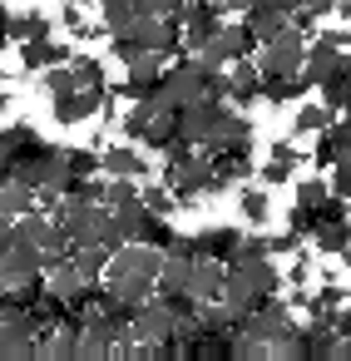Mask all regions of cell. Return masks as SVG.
Wrapping results in <instances>:
<instances>
[{
  "mask_svg": "<svg viewBox=\"0 0 351 361\" xmlns=\"http://www.w3.org/2000/svg\"><path fill=\"white\" fill-rule=\"evenodd\" d=\"M272 292H282V272L262 257V262H228V272H223V302L238 312V322L262 302V297H272Z\"/></svg>",
  "mask_w": 351,
  "mask_h": 361,
  "instance_id": "1",
  "label": "cell"
},
{
  "mask_svg": "<svg viewBox=\"0 0 351 361\" xmlns=\"http://www.w3.org/2000/svg\"><path fill=\"white\" fill-rule=\"evenodd\" d=\"M257 50V40H252V30L247 25H218L203 45H193L188 55L198 60V65H208V70H223V65H233V60H247Z\"/></svg>",
  "mask_w": 351,
  "mask_h": 361,
  "instance_id": "2",
  "label": "cell"
},
{
  "mask_svg": "<svg viewBox=\"0 0 351 361\" xmlns=\"http://www.w3.org/2000/svg\"><path fill=\"white\" fill-rule=\"evenodd\" d=\"M223 114H228V104L213 99V94L178 104V139H188L198 149H213L218 144V129H223Z\"/></svg>",
  "mask_w": 351,
  "mask_h": 361,
  "instance_id": "3",
  "label": "cell"
},
{
  "mask_svg": "<svg viewBox=\"0 0 351 361\" xmlns=\"http://www.w3.org/2000/svg\"><path fill=\"white\" fill-rule=\"evenodd\" d=\"M302 60H307V30L282 25L277 35L262 40V55L252 65H257V75H287V70H302Z\"/></svg>",
  "mask_w": 351,
  "mask_h": 361,
  "instance_id": "4",
  "label": "cell"
},
{
  "mask_svg": "<svg viewBox=\"0 0 351 361\" xmlns=\"http://www.w3.org/2000/svg\"><path fill=\"white\" fill-rule=\"evenodd\" d=\"M35 356V326L25 317V307H11L0 312V361H30Z\"/></svg>",
  "mask_w": 351,
  "mask_h": 361,
  "instance_id": "5",
  "label": "cell"
},
{
  "mask_svg": "<svg viewBox=\"0 0 351 361\" xmlns=\"http://www.w3.org/2000/svg\"><path fill=\"white\" fill-rule=\"evenodd\" d=\"M218 25H223V6H218V0H188L183 16H178V45L193 50V45H203Z\"/></svg>",
  "mask_w": 351,
  "mask_h": 361,
  "instance_id": "6",
  "label": "cell"
},
{
  "mask_svg": "<svg viewBox=\"0 0 351 361\" xmlns=\"http://www.w3.org/2000/svg\"><path fill=\"white\" fill-rule=\"evenodd\" d=\"M124 35H134L144 50H154V55H178L183 45H178V20H164V16H134V25L124 30Z\"/></svg>",
  "mask_w": 351,
  "mask_h": 361,
  "instance_id": "7",
  "label": "cell"
},
{
  "mask_svg": "<svg viewBox=\"0 0 351 361\" xmlns=\"http://www.w3.org/2000/svg\"><path fill=\"white\" fill-rule=\"evenodd\" d=\"M159 75H164V55L139 50V55L129 60V75H124L119 94H124V99H149V94H154V85H159Z\"/></svg>",
  "mask_w": 351,
  "mask_h": 361,
  "instance_id": "8",
  "label": "cell"
},
{
  "mask_svg": "<svg viewBox=\"0 0 351 361\" xmlns=\"http://www.w3.org/2000/svg\"><path fill=\"white\" fill-rule=\"evenodd\" d=\"M223 272H228V262H218V257H193V262H188V297H193V302H213V297L223 292Z\"/></svg>",
  "mask_w": 351,
  "mask_h": 361,
  "instance_id": "9",
  "label": "cell"
},
{
  "mask_svg": "<svg viewBox=\"0 0 351 361\" xmlns=\"http://www.w3.org/2000/svg\"><path fill=\"white\" fill-rule=\"evenodd\" d=\"M257 90H262V75H257L252 55H247V60H233V75H223V99H233V104H257Z\"/></svg>",
  "mask_w": 351,
  "mask_h": 361,
  "instance_id": "10",
  "label": "cell"
},
{
  "mask_svg": "<svg viewBox=\"0 0 351 361\" xmlns=\"http://www.w3.org/2000/svg\"><path fill=\"white\" fill-rule=\"evenodd\" d=\"M238 228H203L198 238H188V247H193V257H218V262H228L233 257V247H238Z\"/></svg>",
  "mask_w": 351,
  "mask_h": 361,
  "instance_id": "11",
  "label": "cell"
},
{
  "mask_svg": "<svg viewBox=\"0 0 351 361\" xmlns=\"http://www.w3.org/2000/svg\"><path fill=\"white\" fill-rule=\"evenodd\" d=\"M70 60V45H60V40H20V65L25 70H45V65H65Z\"/></svg>",
  "mask_w": 351,
  "mask_h": 361,
  "instance_id": "12",
  "label": "cell"
},
{
  "mask_svg": "<svg viewBox=\"0 0 351 361\" xmlns=\"http://www.w3.org/2000/svg\"><path fill=\"white\" fill-rule=\"evenodd\" d=\"M99 169H104V178H144V154L129 149V144H119V149L99 154Z\"/></svg>",
  "mask_w": 351,
  "mask_h": 361,
  "instance_id": "13",
  "label": "cell"
},
{
  "mask_svg": "<svg viewBox=\"0 0 351 361\" xmlns=\"http://www.w3.org/2000/svg\"><path fill=\"white\" fill-rule=\"evenodd\" d=\"M302 94H307V85H302L297 70H287V75H262V90H257V99H267V104H292V99H302Z\"/></svg>",
  "mask_w": 351,
  "mask_h": 361,
  "instance_id": "14",
  "label": "cell"
},
{
  "mask_svg": "<svg viewBox=\"0 0 351 361\" xmlns=\"http://www.w3.org/2000/svg\"><path fill=\"white\" fill-rule=\"evenodd\" d=\"M173 139H178V109H154V119L139 129L144 149H168Z\"/></svg>",
  "mask_w": 351,
  "mask_h": 361,
  "instance_id": "15",
  "label": "cell"
},
{
  "mask_svg": "<svg viewBox=\"0 0 351 361\" xmlns=\"http://www.w3.org/2000/svg\"><path fill=\"white\" fill-rule=\"evenodd\" d=\"M321 134V144H316V164L326 169V164H336V159H346V149H351V124L346 119H331L326 129H316Z\"/></svg>",
  "mask_w": 351,
  "mask_h": 361,
  "instance_id": "16",
  "label": "cell"
},
{
  "mask_svg": "<svg viewBox=\"0 0 351 361\" xmlns=\"http://www.w3.org/2000/svg\"><path fill=\"white\" fill-rule=\"evenodd\" d=\"M316 90H321V104H326L331 114H346V104H351V70H346V60H341Z\"/></svg>",
  "mask_w": 351,
  "mask_h": 361,
  "instance_id": "17",
  "label": "cell"
},
{
  "mask_svg": "<svg viewBox=\"0 0 351 361\" xmlns=\"http://www.w3.org/2000/svg\"><path fill=\"white\" fill-rule=\"evenodd\" d=\"M297 164H302L297 144H272L267 149V164H262V183H287L297 173Z\"/></svg>",
  "mask_w": 351,
  "mask_h": 361,
  "instance_id": "18",
  "label": "cell"
},
{
  "mask_svg": "<svg viewBox=\"0 0 351 361\" xmlns=\"http://www.w3.org/2000/svg\"><path fill=\"white\" fill-rule=\"evenodd\" d=\"M312 238H316V247H321L326 257H341V262H346V243H351L346 218H326V223H316V228H312Z\"/></svg>",
  "mask_w": 351,
  "mask_h": 361,
  "instance_id": "19",
  "label": "cell"
},
{
  "mask_svg": "<svg viewBox=\"0 0 351 361\" xmlns=\"http://www.w3.org/2000/svg\"><path fill=\"white\" fill-rule=\"evenodd\" d=\"M35 208V188L30 183H20V178H6L0 183V213L6 218H20V213H30Z\"/></svg>",
  "mask_w": 351,
  "mask_h": 361,
  "instance_id": "20",
  "label": "cell"
},
{
  "mask_svg": "<svg viewBox=\"0 0 351 361\" xmlns=\"http://www.w3.org/2000/svg\"><path fill=\"white\" fill-rule=\"evenodd\" d=\"M242 25L252 30V40H267V35H277L282 25H287V16H277V11H267L262 0H252V6L242 11Z\"/></svg>",
  "mask_w": 351,
  "mask_h": 361,
  "instance_id": "21",
  "label": "cell"
},
{
  "mask_svg": "<svg viewBox=\"0 0 351 361\" xmlns=\"http://www.w3.org/2000/svg\"><path fill=\"white\" fill-rule=\"evenodd\" d=\"M6 35H11V40H45V35H50V16H45V11H25V16H16V20H6Z\"/></svg>",
  "mask_w": 351,
  "mask_h": 361,
  "instance_id": "22",
  "label": "cell"
},
{
  "mask_svg": "<svg viewBox=\"0 0 351 361\" xmlns=\"http://www.w3.org/2000/svg\"><path fill=\"white\" fill-rule=\"evenodd\" d=\"M134 0H104V6H99V25L109 30V35H124L129 25H134Z\"/></svg>",
  "mask_w": 351,
  "mask_h": 361,
  "instance_id": "23",
  "label": "cell"
},
{
  "mask_svg": "<svg viewBox=\"0 0 351 361\" xmlns=\"http://www.w3.org/2000/svg\"><path fill=\"white\" fill-rule=\"evenodd\" d=\"M104 262H109V252H104L99 243H80V247H75V267H80L85 282H99V277H104Z\"/></svg>",
  "mask_w": 351,
  "mask_h": 361,
  "instance_id": "24",
  "label": "cell"
},
{
  "mask_svg": "<svg viewBox=\"0 0 351 361\" xmlns=\"http://www.w3.org/2000/svg\"><path fill=\"white\" fill-rule=\"evenodd\" d=\"M188 361H228V336L198 331V336L188 341Z\"/></svg>",
  "mask_w": 351,
  "mask_h": 361,
  "instance_id": "25",
  "label": "cell"
},
{
  "mask_svg": "<svg viewBox=\"0 0 351 361\" xmlns=\"http://www.w3.org/2000/svg\"><path fill=\"white\" fill-rule=\"evenodd\" d=\"M336 114L326 109V104H297V114H292V134H316V129H326Z\"/></svg>",
  "mask_w": 351,
  "mask_h": 361,
  "instance_id": "26",
  "label": "cell"
},
{
  "mask_svg": "<svg viewBox=\"0 0 351 361\" xmlns=\"http://www.w3.org/2000/svg\"><path fill=\"white\" fill-rule=\"evenodd\" d=\"M60 159H65V173L70 178H94L99 173V154L94 149H60Z\"/></svg>",
  "mask_w": 351,
  "mask_h": 361,
  "instance_id": "27",
  "label": "cell"
},
{
  "mask_svg": "<svg viewBox=\"0 0 351 361\" xmlns=\"http://www.w3.org/2000/svg\"><path fill=\"white\" fill-rule=\"evenodd\" d=\"M139 203H144L154 218H168V213L178 208V198L168 193V183H144V188H139Z\"/></svg>",
  "mask_w": 351,
  "mask_h": 361,
  "instance_id": "28",
  "label": "cell"
},
{
  "mask_svg": "<svg viewBox=\"0 0 351 361\" xmlns=\"http://www.w3.org/2000/svg\"><path fill=\"white\" fill-rule=\"evenodd\" d=\"M238 203H242V218H247V223H267V213H272L267 183H262V188H242V198H238Z\"/></svg>",
  "mask_w": 351,
  "mask_h": 361,
  "instance_id": "29",
  "label": "cell"
},
{
  "mask_svg": "<svg viewBox=\"0 0 351 361\" xmlns=\"http://www.w3.org/2000/svg\"><path fill=\"white\" fill-rule=\"evenodd\" d=\"M262 257H272V238H238L228 262H262Z\"/></svg>",
  "mask_w": 351,
  "mask_h": 361,
  "instance_id": "30",
  "label": "cell"
},
{
  "mask_svg": "<svg viewBox=\"0 0 351 361\" xmlns=\"http://www.w3.org/2000/svg\"><path fill=\"white\" fill-rule=\"evenodd\" d=\"M70 65V75H75V85H104V65L99 60H90V55H80V60H65Z\"/></svg>",
  "mask_w": 351,
  "mask_h": 361,
  "instance_id": "31",
  "label": "cell"
},
{
  "mask_svg": "<svg viewBox=\"0 0 351 361\" xmlns=\"http://www.w3.org/2000/svg\"><path fill=\"white\" fill-rule=\"evenodd\" d=\"M326 169H331V178H326V193L346 203V193H351V164H346V159H336V164H326Z\"/></svg>",
  "mask_w": 351,
  "mask_h": 361,
  "instance_id": "32",
  "label": "cell"
},
{
  "mask_svg": "<svg viewBox=\"0 0 351 361\" xmlns=\"http://www.w3.org/2000/svg\"><path fill=\"white\" fill-rule=\"evenodd\" d=\"M326 198H331V193H326V183H321V178H307V183H297V203H302V208H321Z\"/></svg>",
  "mask_w": 351,
  "mask_h": 361,
  "instance_id": "33",
  "label": "cell"
},
{
  "mask_svg": "<svg viewBox=\"0 0 351 361\" xmlns=\"http://www.w3.org/2000/svg\"><path fill=\"white\" fill-rule=\"evenodd\" d=\"M168 238H173V228H168V218H149V228H144V238H139V243H154V247H168Z\"/></svg>",
  "mask_w": 351,
  "mask_h": 361,
  "instance_id": "34",
  "label": "cell"
},
{
  "mask_svg": "<svg viewBox=\"0 0 351 361\" xmlns=\"http://www.w3.org/2000/svg\"><path fill=\"white\" fill-rule=\"evenodd\" d=\"M139 50H144V45H139L134 35H114V45H109V55H114V60H124V65H129Z\"/></svg>",
  "mask_w": 351,
  "mask_h": 361,
  "instance_id": "35",
  "label": "cell"
},
{
  "mask_svg": "<svg viewBox=\"0 0 351 361\" xmlns=\"http://www.w3.org/2000/svg\"><path fill=\"white\" fill-rule=\"evenodd\" d=\"M307 277H312V262H307V257H297V262L287 267V282H297V287H302Z\"/></svg>",
  "mask_w": 351,
  "mask_h": 361,
  "instance_id": "36",
  "label": "cell"
},
{
  "mask_svg": "<svg viewBox=\"0 0 351 361\" xmlns=\"http://www.w3.org/2000/svg\"><path fill=\"white\" fill-rule=\"evenodd\" d=\"M302 11L316 20V16H331V11H336V0H302Z\"/></svg>",
  "mask_w": 351,
  "mask_h": 361,
  "instance_id": "37",
  "label": "cell"
},
{
  "mask_svg": "<svg viewBox=\"0 0 351 361\" xmlns=\"http://www.w3.org/2000/svg\"><path fill=\"white\" fill-rule=\"evenodd\" d=\"M60 20H65V30H75V25L85 20V11H80V0H70V6L60 11Z\"/></svg>",
  "mask_w": 351,
  "mask_h": 361,
  "instance_id": "38",
  "label": "cell"
},
{
  "mask_svg": "<svg viewBox=\"0 0 351 361\" xmlns=\"http://www.w3.org/2000/svg\"><path fill=\"white\" fill-rule=\"evenodd\" d=\"M262 6H267V11H277V16H292L302 0H262Z\"/></svg>",
  "mask_w": 351,
  "mask_h": 361,
  "instance_id": "39",
  "label": "cell"
},
{
  "mask_svg": "<svg viewBox=\"0 0 351 361\" xmlns=\"http://www.w3.org/2000/svg\"><path fill=\"white\" fill-rule=\"evenodd\" d=\"M218 6H223V16H242V11L252 6V0H218Z\"/></svg>",
  "mask_w": 351,
  "mask_h": 361,
  "instance_id": "40",
  "label": "cell"
},
{
  "mask_svg": "<svg viewBox=\"0 0 351 361\" xmlns=\"http://www.w3.org/2000/svg\"><path fill=\"white\" fill-rule=\"evenodd\" d=\"M0 85H6V80H0Z\"/></svg>",
  "mask_w": 351,
  "mask_h": 361,
  "instance_id": "41",
  "label": "cell"
}]
</instances>
